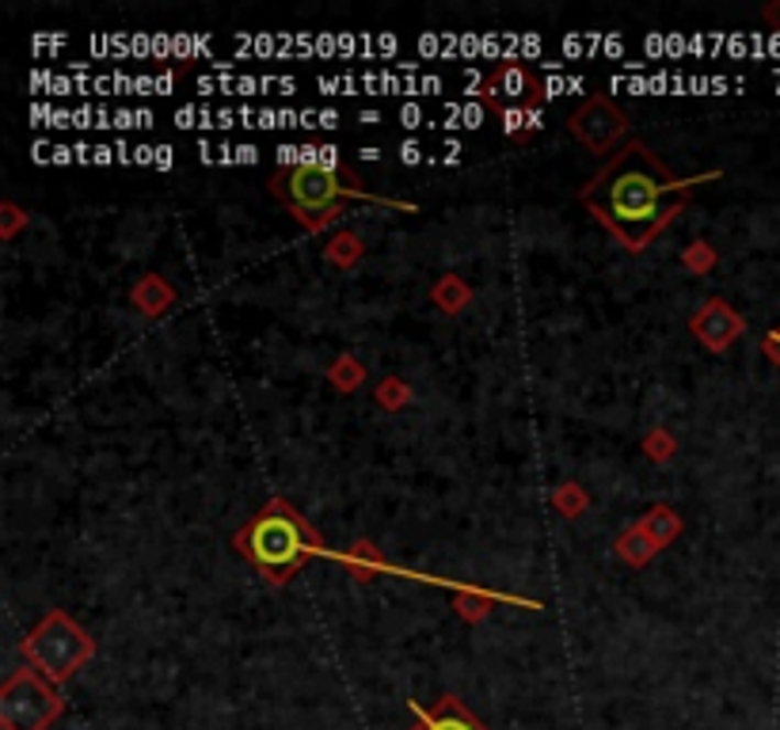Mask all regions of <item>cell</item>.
<instances>
[{
	"label": "cell",
	"mask_w": 780,
	"mask_h": 730,
	"mask_svg": "<svg viewBox=\"0 0 780 730\" xmlns=\"http://www.w3.org/2000/svg\"><path fill=\"white\" fill-rule=\"evenodd\" d=\"M712 179H719V172L678 179L640 137H633L594 172L579 198L597 225L636 255L685 210L689 195Z\"/></svg>",
	"instance_id": "obj_1"
},
{
	"label": "cell",
	"mask_w": 780,
	"mask_h": 730,
	"mask_svg": "<svg viewBox=\"0 0 780 730\" xmlns=\"http://www.w3.org/2000/svg\"><path fill=\"white\" fill-rule=\"evenodd\" d=\"M267 190L294 213V221L305 232H323L351 202H370V206H396L404 213H415V202H396V198H381L362 182L354 172L343 164H282L271 172Z\"/></svg>",
	"instance_id": "obj_2"
},
{
	"label": "cell",
	"mask_w": 780,
	"mask_h": 730,
	"mask_svg": "<svg viewBox=\"0 0 780 730\" xmlns=\"http://www.w3.org/2000/svg\"><path fill=\"white\" fill-rule=\"evenodd\" d=\"M237 552L244 560H252L260 567V575L271 586H286L312 555L323 552L320 533L312 529V521L286 499H271L237 533Z\"/></svg>",
	"instance_id": "obj_3"
},
{
	"label": "cell",
	"mask_w": 780,
	"mask_h": 730,
	"mask_svg": "<svg viewBox=\"0 0 780 730\" xmlns=\"http://www.w3.org/2000/svg\"><path fill=\"white\" fill-rule=\"evenodd\" d=\"M20 651L31 662V670H39L46 682H69L96 654V643L69 612L54 609L31 628V635L20 643Z\"/></svg>",
	"instance_id": "obj_4"
},
{
	"label": "cell",
	"mask_w": 780,
	"mask_h": 730,
	"mask_svg": "<svg viewBox=\"0 0 780 730\" xmlns=\"http://www.w3.org/2000/svg\"><path fill=\"white\" fill-rule=\"evenodd\" d=\"M484 103L503 119V130L510 137L526 141L541 130V103L545 85L529 65H499L484 85Z\"/></svg>",
	"instance_id": "obj_5"
},
{
	"label": "cell",
	"mask_w": 780,
	"mask_h": 730,
	"mask_svg": "<svg viewBox=\"0 0 780 730\" xmlns=\"http://www.w3.org/2000/svg\"><path fill=\"white\" fill-rule=\"evenodd\" d=\"M57 716H62V696L39 670H15L0 688L4 730H46Z\"/></svg>",
	"instance_id": "obj_6"
},
{
	"label": "cell",
	"mask_w": 780,
	"mask_h": 730,
	"mask_svg": "<svg viewBox=\"0 0 780 730\" xmlns=\"http://www.w3.org/2000/svg\"><path fill=\"white\" fill-rule=\"evenodd\" d=\"M568 134L594 156H609L617 148V141L628 134V119L617 103H609L605 96L586 99L579 111H571Z\"/></svg>",
	"instance_id": "obj_7"
},
{
	"label": "cell",
	"mask_w": 780,
	"mask_h": 730,
	"mask_svg": "<svg viewBox=\"0 0 780 730\" xmlns=\"http://www.w3.org/2000/svg\"><path fill=\"white\" fill-rule=\"evenodd\" d=\"M689 328H693V335L701 339V343L708 346V351L724 354L727 346H732L735 339L746 331V320L738 317V312H735L727 301H719V297H712V301L704 305V309L696 312L693 320H689Z\"/></svg>",
	"instance_id": "obj_8"
},
{
	"label": "cell",
	"mask_w": 780,
	"mask_h": 730,
	"mask_svg": "<svg viewBox=\"0 0 780 730\" xmlns=\"http://www.w3.org/2000/svg\"><path fill=\"white\" fill-rule=\"evenodd\" d=\"M411 711H415V727L411 730H487L469 708H464L458 696H442L435 708L411 704Z\"/></svg>",
	"instance_id": "obj_9"
},
{
	"label": "cell",
	"mask_w": 780,
	"mask_h": 730,
	"mask_svg": "<svg viewBox=\"0 0 780 730\" xmlns=\"http://www.w3.org/2000/svg\"><path fill=\"white\" fill-rule=\"evenodd\" d=\"M130 301L138 305L141 317H164L176 301V289L161 278V274H145L134 289H130Z\"/></svg>",
	"instance_id": "obj_10"
},
{
	"label": "cell",
	"mask_w": 780,
	"mask_h": 730,
	"mask_svg": "<svg viewBox=\"0 0 780 730\" xmlns=\"http://www.w3.org/2000/svg\"><path fill=\"white\" fill-rule=\"evenodd\" d=\"M430 301H435L446 317H458V312H464L472 305V286L461 281L458 274H442V278L430 286Z\"/></svg>",
	"instance_id": "obj_11"
},
{
	"label": "cell",
	"mask_w": 780,
	"mask_h": 730,
	"mask_svg": "<svg viewBox=\"0 0 780 730\" xmlns=\"http://www.w3.org/2000/svg\"><path fill=\"white\" fill-rule=\"evenodd\" d=\"M613 548H617V555L628 563V567H647V563H651L655 555L662 552V548L644 533V526L625 529V533L617 537V544H613Z\"/></svg>",
	"instance_id": "obj_12"
},
{
	"label": "cell",
	"mask_w": 780,
	"mask_h": 730,
	"mask_svg": "<svg viewBox=\"0 0 780 730\" xmlns=\"http://www.w3.org/2000/svg\"><path fill=\"white\" fill-rule=\"evenodd\" d=\"M644 533L651 537L659 548H667L670 541H678L682 537V518H678L674 506H651V510L644 513Z\"/></svg>",
	"instance_id": "obj_13"
},
{
	"label": "cell",
	"mask_w": 780,
	"mask_h": 730,
	"mask_svg": "<svg viewBox=\"0 0 780 730\" xmlns=\"http://www.w3.org/2000/svg\"><path fill=\"white\" fill-rule=\"evenodd\" d=\"M343 563L359 583H370V578H377L385 571V560H381V552L370 541H359L351 552H343Z\"/></svg>",
	"instance_id": "obj_14"
},
{
	"label": "cell",
	"mask_w": 780,
	"mask_h": 730,
	"mask_svg": "<svg viewBox=\"0 0 780 730\" xmlns=\"http://www.w3.org/2000/svg\"><path fill=\"white\" fill-rule=\"evenodd\" d=\"M323 255H328L339 270H354L362 263V255H366V244H362L354 232H336V236L328 240V247H323Z\"/></svg>",
	"instance_id": "obj_15"
},
{
	"label": "cell",
	"mask_w": 780,
	"mask_h": 730,
	"mask_svg": "<svg viewBox=\"0 0 780 730\" xmlns=\"http://www.w3.org/2000/svg\"><path fill=\"white\" fill-rule=\"evenodd\" d=\"M328 380L339 388V392H354V388L366 380V365L354 358V354H339V358L331 362V369H328Z\"/></svg>",
	"instance_id": "obj_16"
},
{
	"label": "cell",
	"mask_w": 780,
	"mask_h": 730,
	"mask_svg": "<svg viewBox=\"0 0 780 730\" xmlns=\"http://www.w3.org/2000/svg\"><path fill=\"white\" fill-rule=\"evenodd\" d=\"M377 403H381V408H385V411H400V408H408V403H411V388L404 385L400 377H385V380H381V385H377Z\"/></svg>",
	"instance_id": "obj_17"
},
{
	"label": "cell",
	"mask_w": 780,
	"mask_h": 730,
	"mask_svg": "<svg viewBox=\"0 0 780 730\" xmlns=\"http://www.w3.org/2000/svg\"><path fill=\"white\" fill-rule=\"evenodd\" d=\"M586 502H591V499H586V491H579V484H563L560 491L552 495V506L563 513V518H571V521H575L579 513L586 510Z\"/></svg>",
	"instance_id": "obj_18"
},
{
	"label": "cell",
	"mask_w": 780,
	"mask_h": 730,
	"mask_svg": "<svg viewBox=\"0 0 780 730\" xmlns=\"http://www.w3.org/2000/svg\"><path fill=\"white\" fill-rule=\"evenodd\" d=\"M487 609H492V597H487V594L458 590V612H461L464 620H480V617H487Z\"/></svg>",
	"instance_id": "obj_19"
},
{
	"label": "cell",
	"mask_w": 780,
	"mask_h": 730,
	"mask_svg": "<svg viewBox=\"0 0 780 730\" xmlns=\"http://www.w3.org/2000/svg\"><path fill=\"white\" fill-rule=\"evenodd\" d=\"M644 453L659 464L670 461V456H674V438H670L667 430H651V434L644 438Z\"/></svg>",
	"instance_id": "obj_20"
},
{
	"label": "cell",
	"mask_w": 780,
	"mask_h": 730,
	"mask_svg": "<svg viewBox=\"0 0 780 730\" xmlns=\"http://www.w3.org/2000/svg\"><path fill=\"white\" fill-rule=\"evenodd\" d=\"M23 225H28V213H23L20 206H15V202L0 206V240H12Z\"/></svg>",
	"instance_id": "obj_21"
},
{
	"label": "cell",
	"mask_w": 780,
	"mask_h": 730,
	"mask_svg": "<svg viewBox=\"0 0 780 730\" xmlns=\"http://www.w3.org/2000/svg\"><path fill=\"white\" fill-rule=\"evenodd\" d=\"M761 351H766V358L780 369V323H777V328L766 335V343H761Z\"/></svg>",
	"instance_id": "obj_22"
},
{
	"label": "cell",
	"mask_w": 780,
	"mask_h": 730,
	"mask_svg": "<svg viewBox=\"0 0 780 730\" xmlns=\"http://www.w3.org/2000/svg\"><path fill=\"white\" fill-rule=\"evenodd\" d=\"M685 263H693V267H708V263H712V252L701 244V247H693V252L685 255Z\"/></svg>",
	"instance_id": "obj_23"
},
{
	"label": "cell",
	"mask_w": 780,
	"mask_h": 730,
	"mask_svg": "<svg viewBox=\"0 0 780 730\" xmlns=\"http://www.w3.org/2000/svg\"><path fill=\"white\" fill-rule=\"evenodd\" d=\"M766 20L780 31V4H769V8H766Z\"/></svg>",
	"instance_id": "obj_24"
}]
</instances>
